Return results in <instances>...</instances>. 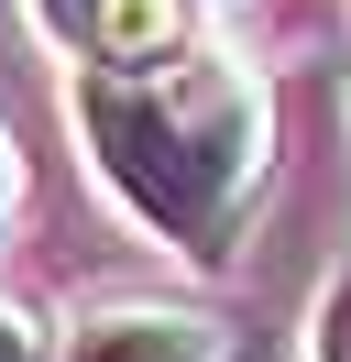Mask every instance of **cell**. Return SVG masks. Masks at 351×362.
<instances>
[{"label": "cell", "mask_w": 351, "mask_h": 362, "mask_svg": "<svg viewBox=\"0 0 351 362\" xmlns=\"http://www.w3.org/2000/svg\"><path fill=\"white\" fill-rule=\"evenodd\" d=\"M66 110H77L88 176L154 242L197 252V264H219L241 242L263 176H275V99L219 45H176L165 66H99L88 55Z\"/></svg>", "instance_id": "cell-1"}, {"label": "cell", "mask_w": 351, "mask_h": 362, "mask_svg": "<svg viewBox=\"0 0 351 362\" xmlns=\"http://www.w3.org/2000/svg\"><path fill=\"white\" fill-rule=\"evenodd\" d=\"M55 362H231V329L209 308H165V296H121L66 329Z\"/></svg>", "instance_id": "cell-2"}, {"label": "cell", "mask_w": 351, "mask_h": 362, "mask_svg": "<svg viewBox=\"0 0 351 362\" xmlns=\"http://www.w3.org/2000/svg\"><path fill=\"white\" fill-rule=\"evenodd\" d=\"M187 11L197 0H88V45L99 66H165L176 45H187Z\"/></svg>", "instance_id": "cell-3"}, {"label": "cell", "mask_w": 351, "mask_h": 362, "mask_svg": "<svg viewBox=\"0 0 351 362\" xmlns=\"http://www.w3.org/2000/svg\"><path fill=\"white\" fill-rule=\"evenodd\" d=\"M307 362H351V264L318 286V318H307Z\"/></svg>", "instance_id": "cell-4"}, {"label": "cell", "mask_w": 351, "mask_h": 362, "mask_svg": "<svg viewBox=\"0 0 351 362\" xmlns=\"http://www.w3.org/2000/svg\"><path fill=\"white\" fill-rule=\"evenodd\" d=\"M55 351H66V340L44 329V318L22 308V296H0V362H55Z\"/></svg>", "instance_id": "cell-5"}, {"label": "cell", "mask_w": 351, "mask_h": 362, "mask_svg": "<svg viewBox=\"0 0 351 362\" xmlns=\"http://www.w3.org/2000/svg\"><path fill=\"white\" fill-rule=\"evenodd\" d=\"M11 198H22V154H11V132H0V220H11Z\"/></svg>", "instance_id": "cell-6"}, {"label": "cell", "mask_w": 351, "mask_h": 362, "mask_svg": "<svg viewBox=\"0 0 351 362\" xmlns=\"http://www.w3.org/2000/svg\"><path fill=\"white\" fill-rule=\"evenodd\" d=\"M219 11H241V0H219Z\"/></svg>", "instance_id": "cell-7"}]
</instances>
